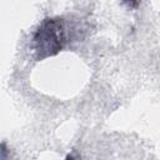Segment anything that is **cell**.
Returning a JSON list of instances; mask_svg holds the SVG:
<instances>
[{
  "instance_id": "obj_1",
  "label": "cell",
  "mask_w": 160,
  "mask_h": 160,
  "mask_svg": "<svg viewBox=\"0 0 160 160\" xmlns=\"http://www.w3.org/2000/svg\"><path fill=\"white\" fill-rule=\"evenodd\" d=\"M32 41L38 59L58 54L66 42L64 20L61 18H45L36 29Z\"/></svg>"
},
{
  "instance_id": "obj_2",
  "label": "cell",
  "mask_w": 160,
  "mask_h": 160,
  "mask_svg": "<svg viewBox=\"0 0 160 160\" xmlns=\"http://www.w3.org/2000/svg\"><path fill=\"white\" fill-rule=\"evenodd\" d=\"M65 160H76L71 154H69V155H66V158H65Z\"/></svg>"
}]
</instances>
